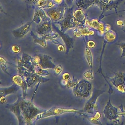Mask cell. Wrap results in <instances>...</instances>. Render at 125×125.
Segmentation results:
<instances>
[{
    "mask_svg": "<svg viewBox=\"0 0 125 125\" xmlns=\"http://www.w3.org/2000/svg\"><path fill=\"white\" fill-rule=\"evenodd\" d=\"M119 108H120L121 110L120 112H118L119 115H125V111H124L122 106L121 107V105L120 107H119Z\"/></svg>",
    "mask_w": 125,
    "mask_h": 125,
    "instance_id": "obj_9",
    "label": "cell"
},
{
    "mask_svg": "<svg viewBox=\"0 0 125 125\" xmlns=\"http://www.w3.org/2000/svg\"><path fill=\"white\" fill-rule=\"evenodd\" d=\"M94 117H95V118H97V119H99L101 117V113H100V112H99L97 111V112H96V113Z\"/></svg>",
    "mask_w": 125,
    "mask_h": 125,
    "instance_id": "obj_11",
    "label": "cell"
},
{
    "mask_svg": "<svg viewBox=\"0 0 125 125\" xmlns=\"http://www.w3.org/2000/svg\"><path fill=\"white\" fill-rule=\"evenodd\" d=\"M84 76L87 79L92 80L94 79L93 75V70H90L85 72L84 74Z\"/></svg>",
    "mask_w": 125,
    "mask_h": 125,
    "instance_id": "obj_6",
    "label": "cell"
},
{
    "mask_svg": "<svg viewBox=\"0 0 125 125\" xmlns=\"http://www.w3.org/2000/svg\"><path fill=\"white\" fill-rule=\"evenodd\" d=\"M117 90L119 91L122 93H125V89L123 85H119L116 88Z\"/></svg>",
    "mask_w": 125,
    "mask_h": 125,
    "instance_id": "obj_8",
    "label": "cell"
},
{
    "mask_svg": "<svg viewBox=\"0 0 125 125\" xmlns=\"http://www.w3.org/2000/svg\"><path fill=\"white\" fill-rule=\"evenodd\" d=\"M92 89L91 83L87 80L80 81L76 87V95L84 98H87L90 96Z\"/></svg>",
    "mask_w": 125,
    "mask_h": 125,
    "instance_id": "obj_2",
    "label": "cell"
},
{
    "mask_svg": "<svg viewBox=\"0 0 125 125\" xmlns=\"http://www.w3.org/2000/svg\"><path fill=\"white\" fill-rule=\"evenodd\" d=\"M89 121L91 123L95 124H101L100 121L98 119L95 118V117H91L89 118Z\"/></svg>",
    "mask_w": 125,
    "mask_h": 125,
    "instance_id": "obj_7",
    "label": "cell"
},
{
    "mask_svg": "<svg viewBox=\"0 0 125 125\" xmlns=\"http://www.w3.org/2000/svg\"><path fill=\"white\" fill-rule=\"evenodd\" d=\"M103 113L106 118L109 120L115 121L118 122L120 120V117L118 115V111L117 108L113 106L110 102V97L107 102L104 109Z\"/></svg>",
    "mask_w": 125,
    "mask_h": 125,
    "instance_id": "obj_1",
    "label": "cell"
},
{
    "mask_svg": "<svg viewBox=\"0 0 125 125\" xmlns=\"http://www.w3.org/2000/svg\"><path fill=\"white\" fill-rule=\"evenodd\" d=\"M95 46V43L93 41H91L89 42L88 43V46L89 47L93 48V47Z\"/></svg>",
    "mask_w": 125,
    "mask_h": 125,
    "instance_id": "obj_10",
    "label": "cell"
},
{
    "mask_svg": "<svg viewBox=\"0 0 125 125\" xmlns=\"http://www.w3.org/2000/svg\"><path fill=\"white\" fill-rule=\"evenodd\" d=\"M122 47L123 49V51H122L121 57H125V46H122Z\"/></svg>",
    "mask_w": 125,
    "mask_h": 125,
    "instance_id": "obj_12",
    "label": "cell"
},
{
    "mask_svg": "<svg viewBox=\"0 0 125 125\" xmlns=\"http://www.w3.org/2000/svg\"><path fill=\"white\" fill-rule=\"evenodd\" d=\"M101 93H102V91H100L99 93H98V92H96L94 94V96L91 98L89 101L88 102L87 104H86V107H85V109H86V110H87V111H91V113H93L91 112V110H93V109L95 107L96 99L99 95L101 94Z\"/></svg>",
    "mask_w": 125,
    "mask_h": 125,
    "instance_id": "obj_4",
    "label": "cell"
},
{
    "mask_svg": "<svg viewBox=\"0 0 125 125\" xmlns=\"http://www.w3.org/2000/svg\"><path fill=\"white\" fill-rule=\"evenodd\" d=\"M113 85L117 88L118 85L125 84V73L122 72L116 73L115 76L110 79Z\"/></svg>",
    "mask_w": 125,
    "mask_h": 125,
    "instance_id": "obj_3",
    "label": "cell"
},
{
    "mask_svg": "<svg viewBox=\"0 0 125 125\" xmlns=\"http://www.w3.org/2000/svg\"><path fill=\"white\" fill-rule=\"evenodd\" d=\"M85 57L86 60L88 65L91 68L92 67V55L90 50L88 48H87L85 51Z\"/></svg>",
    "mask_w": 125,
    "mask_h": 125,
    "instance_id": "obj_5",
    "label": "cell"
}]
</instances>
